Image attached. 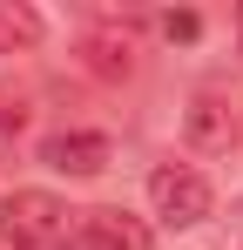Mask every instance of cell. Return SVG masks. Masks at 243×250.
<instances>
[{
  "label": "cell",
  "instance_id": "obj_7",
  "mask_svg": "<svg viewBox=\"0 0 243 250\" xmlns=\"http://www.w3.org/2000/svg\"><path fill=\"white\" fill-rule=\"evenodd\" d=\"M40 14L34 7H20V0H0V54H27V47H40Z\"/></svg>",
  "mask_w": 243,
  "mask_h": 250
},
{
  "label": "cell",
  "instance_id": "obj_10",
  "mask_svg": "<svg viewBox=\"0 0 243 250\" xmlns=\"http://www.w3.org/2000/svg\"><path fill=\"white\" fill-rule=\"evenodd\" d=\"M237 27H243V14H237Z\"/></svg>",
  "mask_w": 243,
  "mask_h": 250
},
{
  "label": "cell",
  "instance_id": "obj_2",
  "mask_svg": "<svg viewBox=\"0 0 243 250\" xmlns=\"http://www.w3.org/2000/svg\"><path fill=\"white\" fill-rule=\"evenodd\" d=\"M149 203H156V216L169 223V230H189V223H202L209 216V176L202 169H189V163H162V169H149Z\"/></svg>",
  "mask_w": 243,
  "mask_h": 250
},
{
  "label": "cell",
  "instance_id": "obj_8",
  "mask_svg": "<svg viewBox=\"0 0 243 250\" xmlns=\"http://www.w3.org/2000/svg\"><path fill=\"white\" fill-rule=\"evenodd\" d=\"M196 14H162V34H169V41H196Z\"/></svg>",
  "mask_w": 243,
  "mask_h": 250
},
{
  "label": "cell",
  "instance_id": "obj_6",
  "mask_svg": "<svg viewBox=\"0 0 243 250\" xmlns=\"http://www.w3.org/2000/svg\"><path fill=\"white\" fill-rule=\"evenodd\" d=\"M182 128H189L196 149H230V142H237V115H230L223 95H196L189 115H182Z\"/></svg>",
  "mask_w": 243,
  "mask_h": 250
},
{
  "label": "cell",
  "instance_id": "obj_4",
  "mask_svg": "<svg viewBox=\"0 0 243 250\" xmlns=\"http://www.w3.org/2000/svg\"><path fill=\"white\" fill-rule=\"evenodd\" d=\"M81 68L101 75V82H128V75H135V27H122V21L88 27V34H81Z\"/></svg>",
  "mask_w": 243,
  "mask_h": 250
},
{
  "label": "cell",
  "instance_id": "obj_1",
  "mask_svg": "<svg viewBox=\"0 0 243 250\" xmlns=\"http://www.w3.org/2000/svg\"><path fill=\"white\" fill-rule=\"evenodd\" d=\"M68 237V203L54 189H7L0 196V244L7 250H54Z\"/></svg>",
  "mask_w": 243,
  "mask_h": 250
},
{
  "label": "cell",
  "instance_id": "obj_9",
  "mask_svg": "<svg viewBox=\"0 0 243 250\" xmlns=\"http://www.w3.org/2000/svg\"><path fill=\"white\" fill-rule=\"evenodd\" d=\"M54 250H81V244H75V237H68V244H54Z\"/></svg>",
  "mask_w": 243,
  "mask_h": 250
},
{
  "label": "cell",
  "instance_id": "obj_5",
  "mask_svg": "<svg viewBox=\"0 0 243 250\" xmlns=\"http://www.w3.org/2000/svg\"><path fill=\"white\" fill-rule=\"evenodd\" d=\"M81 250H149V223L128 216V209H81Z\"/></svg>",
  "mask_w": 243,
  "mask_h": 250
},
{
  "label": "cell",
  "instance_id": "obj_3",
  "mask_svg": "<svg viewBox=\"0 0 243 250\" xmlns=\"http://www.w3.org/2000/svg\"><path fill=\"white\" fill-rule=\"evenodd\" d=\"M40 163L61 169V176H101L115 163V142L95 128H54V135H40Z\"/></svg>",
  "mask_w": 243,
  "mask_h": 250
}]
</instances>
